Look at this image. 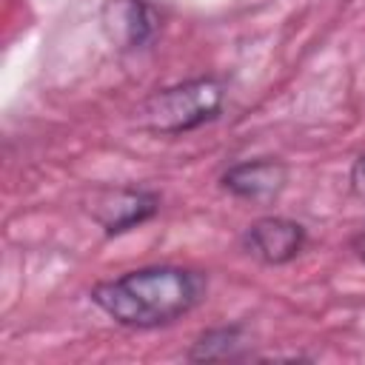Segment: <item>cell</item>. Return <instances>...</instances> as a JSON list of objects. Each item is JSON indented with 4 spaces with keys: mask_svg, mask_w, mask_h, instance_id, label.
I'll use <instances>...</instances> for the list:
<instances>
[{
    "mask_svg": "<svg viewBox=\"0 0 365 365\" xmlns=\"http://www.w3.org/2000/svg\"><path fill=\"white\" fill-rule=\"evenodd\" d=\"M202 271L182 265H148L97 282L88 297L117 325L148 331L182 319L205 297Z\"/></svg>",
    "mask_w": 365,
    "mask_h": 365,
    "instance_id": "1",
    "label": "cell"
},
{
    "mask_svg": "<svg viewBox=\"0 0 365 365\" xmlns=\"http://www.w3.org/2000/svg\"><path fill=\"white\" fill-rule=\"evenodd\" d=\"M225 94L228 91L220 77H194L148 94L137 108V123L160 137L188 134L220 117Z\"/></svg>",
    "mask_w": 365,
    "mask_h": 365,
    "instance_id": "2",
    "label": "cell"
},
{
    "mask_svg": "<svg viewBox=\"0 0 365 365\" xmlns=\"http://www.w3.org/2000/svg\"><path fill=\"white\" fill-rule=\"evenodd\" d=\"M88 217L106 237H120L160 211V197L140 185H100L86 200Z\"/></svg>",
    "mask_w": 365,
    "mask_h": 365,
    "instance_id": "3",
    "label": "cell"
},
{
    "mask_svg": "<svg viewBox=\"0 0 365 365\" xmlns=\"http://www.w3.org/2000/svg\"><path fill=\"white\" fill-rule=\"evenodd\" d=\"M288 185V165L277 157H257L228 165L220 174V188L251 205H271Z\"/></svg>",
    "mask_w": 365,
    "mask_h": 365,
    "instance_id": "4",
    "label": "cell"
},
{
    "mask_svg": "<svg viewBox=\"0 0 365 365\" xmlns=\"http://www.w3.org/2000/svg\"><path fill=\"white\" fill-rule=\"evenodd\" d=\"M305 225L288 217H259L242 231V248L262 265H285L305 248Z\"/></svg>",
    "mask_w": 365,
    "mask_h": 365,
    "instance_id": "5",
    "label": "cell"
},
{
    "mask_svg": "<svg viewBox=\"0 0 365 365\" xmlns=\"http://www.w3.org/2000/svg\"><path fill=\"white\" fill-rule=\"evenodd\" d=\"M100 23L108 43L120 51L145 48L160 31V14L148 0H108Z\"/></svg>",
    "mask_w": 365,
    "mask_h": 365,
    "instance_id": "6",
    "label": "cell"
},
{
    "mask_svg": "<svg viewBox=\"0 0 365 365\" xmlns=\"http://www.w3.org/2000/svg\"><path fill=\"white\" fill-rule=\"evenodd\" d=\"M245 351H248V331L245 325L231 322L202 331L191 342L185 356L191 362H225V359H242Z\"/></svg>",
    "mask_w": 365,
    "mask_h": 365,
    "instance_id": "7",
    "label": "cell"
},
{
    "mask_svg": "<svg viewBox=\"0 0 365 365\" xmlns=\"http://www.w3.org/2000/svg\"><path fill=\"white\" fill-rule=\"evenodd\" d=\"M351 191L359 200H365V154H359L351 165Z\"/></svg>",
    "mask_w": 365,
    "mask_h": 365,
    "instance_id": "8",
    "label": "cell"
},
{
    "mask_svg": "<svg viewBox=\"0 0 365 365\" xmlns=\"http://www.w3.org/2000/svg\"><path fill=\"white\" fill-rule=\"evenodd\" d=\"M351 248H354V254H356V257L365 262V225H362V228L354 234V240H351Z\"/></svg>",
    "mask_w": 365,
    "mask_h": 365,
    "instance_id": "9",
    "label": "cell"
}]
</instances>
